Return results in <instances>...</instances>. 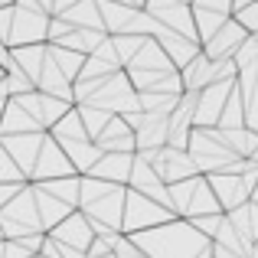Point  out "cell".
Returning <instances> with one entry per match:
<instances>
[{
    "label": "cell",
    "mask_w": 258,
    "mask_h": 258,
    "mask_svg": "<svg viewBox=\"0 0 258 258\" xmlns=\"http://www.w3.org/2000/svg\"><path fill=\"white\" fill-rule=\"evenodd\" d=\"M0 79H4V66H0Z\"/></svg>",
    "instance_id": "5b68a950"
},
{
    "label": "cell",
    "mask_w": 258,
    "mask_h": 258,
    "mask_svg": "<svg viewBox=\"0 0 258 258\" xmlns=\"http://www.w3.org/2000/svg\"><path fill=\"white\" fill-rule=\"evenodd\" d=\"M17 176H23V170L17 167V160L10 157V151L0 141V180H17Z\"/></svg>",
    "instance_id": "3957f363"
},
{
    "label": "cell",
    "mask_w": 258,
    "mask_h": 258,
    "mask_svg": "<svg viewBox=\"0 0 258 258\" xmlns=\"http://www.w3.org/2000/svg\"><path fill=\"white\" fill-rule=\"evenodd\" d=\"M235 20H239V23L245 26L248 33H258V0H255V4H248L245 10L235 13Z\"/></svg>",
    "instance_id": "277c9868"
},
{
    "label": "cell",
    "mask_w": 258,
    "mask_h": 258,
    "mask_svg": "<svg viewBox=\"0 0 258 258\" xmlns=\"http://www.w3.org/2000/svg\"><path fill=\"white\" fill-rule=\"evenodd\" d=\"M248 36H252V33H248L245 26L232 17V20H226V23H222L219 30L206 39V43H203V52H206L209 59H232L235 49H239Z\"/></svg>",
    "instance_id": "7a4b0ae2"
},
{
    "label": "cell",
    "mask_w": 258,
    "mask_h": 258,
    "mask_svg": "<svg viewBox=\"0 0 258 258\" xmlns=\"http://www.w3.org/2000/svg\"><path fill=\"white\" fill-rule=\"evenodd\" d=\"M49 20L46 13L26 10V7L13 4V26H10V49L13 46H33V43H46L49 33Z\"/></svg>",
    "instance_id": "6da1fadb"
}]
</instances>
